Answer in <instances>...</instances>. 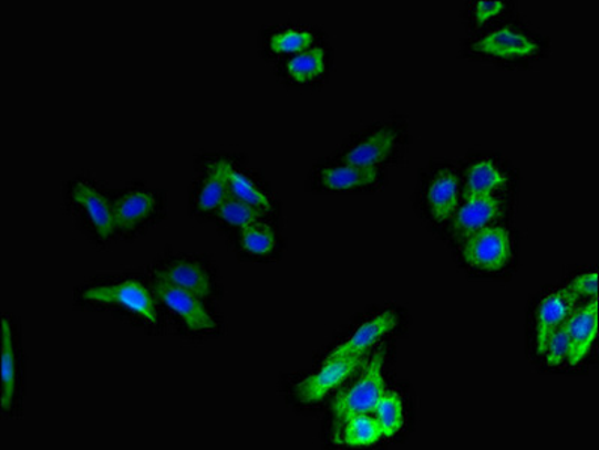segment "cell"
<instances>
[{
    "instance_id": "1",
    "label": "cell",
    "mask_w": 599,
    "mask_h": 450,
    "mask_svg": "<svg viewBox=\"0 0 599 450\" xmlns=\"http://www.w3.org/2000/svg\"><path fill=\"white\" fill-rule=\"evenodd\" d=\"M82 299L89 304L104 305L136 315L147 325H159L158 301L154 290L134 278L91 285L84 290Z\"/></svg>"
},
{
    "instance_id": "2",
    "label": "cell",
    "mask_w": 599,
    "mask_h": 450,
    "mask_svg": "<svg viewBox=\"0 0 599 450\" xmlns=\"http://www.w3.org/2000/svg\"><path fill=\"white\" fill-rule=\"evenodd\" d=\"M166 210L163 192L146 187L125 188L113 199L116 234L136 236L162 220Z\"/></svg>"
},
{
    "instance_id": "3",
    "label": "cell",
    "mask_w": 599,
    "mask_h": 450,
    "mask_svg": "<svg viewBox=\"0 0 599 450\" xmlns=\"http://www.w3.org/2000/svg\"><path fill=\"white\" fill-rule=\"evenodd\" d=\"M462 259L471 269L485 273L505 271L514 260V236L497 224L471 234L462 243Z\"/></svg>"
},
{
    "instance_id": "4",
    "label": "cell",
    "mask_w": 599,
    "mask_h": 450,
    "mask_svg": "<svg viewBox=\"0 0 599 450\" xmlns=\"http://www.w3.org/2000/svg\"><path fill=\"white\" fill-rule=\"evenodd\" d=\"M69 200L80 221L99 242L112 241L116 236L113 199L89 179H75L69 189Z\"/></svg>"
},
{
    "instance_id": "5",
    "label": "cell",
    "mask_w": 599,
    "mask_h": 450,
    "mask_svg": "<svg viewBox=\"0 0 599 450\" xmlns=\"http://www.w3.org/2000/svg\"><path fill=\"white\" fill-rule=\"evenodd\" d=\"M404 143V129L396 122L379 126L373 132L361 134L349 143L335 157V161L353 166L382 168L396 158Z\"/></svg>"
},
{
    "instance_id": "6",
    "label": "cell",
    "mask_w": 599,
    "mask_h": 450,
    "mask_svg": "<svg viewBox=\"0 0 599 450\" xmlns=\"http://www.w3.org/2000/svg\"><path fill=\"white\" fill-rule=\"evenodd\" d=\"M151 287L154 290L158 304L179 318L188 331L194 334H213L218 329L217 320L206 308L204 299L157 275H152Z\"/></svg>"
},
{
    "instance_id": "7",
    "label": "cell",
    "mask_w": 599,
    "mask_h": 450,
    "mask_svg": "<svg viewBox=\"0 0 599 450\" xmlns=\"http://www.w3.org/2000/svg\"><path fill=\"white\" fill-rule=\"evenodd\" d=\"M383 360L385 353L379 352L371 359L360 381L352 388L341 394L334 401L335 431L339 432L341 425L354 415L373 414L375 404L385 394V380H383Z\"/></svg>"
},
{
    "instance_id": "8",
    "label": "cell",
    "mask_w": 599,
    "mask_h": 450,
    "mask_svg": "<svg viewBox=\"0 0 599 450\" xmlns=\"http://www.w3.org/2000/svg\"><path fill=\"white\" fill-rule=\"evenodd\" d=\"M472 53L495 61H529L541 53V42L530 33L513 27L492 29L471 45Z\"/></svg>"
},
{
    "instance_id": "9",
    "label": "cell",
    "mask_w": 599,
    "mask_h": 450,
    "mask_svg": "<svg viewBox=\"0 0 599 450\" xmlns=\"http://www.w3.org/2000/svg\"><path fill=\"white\" fill-rule=\"evenodd\" d=\"M154 275L163 278L177 287L187 290L200 299L217 296L218 281L214 269L205 260L193 255H176L159 263Z\"/></svg>"
},
{
    "instance_id": "10",
    "label": "cell",
    "mask_w": 599,
    "mask_h": 450,
    "mask_svg": "<svg viewBox=\"0 0 599 450\" xmlns=\"http://www.w3.org/2000/svg\"><path fill=\"white\" fill-rule=\"evenodd\" d=\"M506 199L504 196L469 197L463 199L453 220L450 231L454 241L462 243L476 231L497 226L506 216Z\"/></svg>"
},
{
    "instance_id": "11",
    "label": "cell",
    "mask_w": 599,
    "mask_h": 450,
    "mask_svg": "<svg viewBox=\"0 0 599 450\" xmlns=\"http://www.w3.org/2000/svg\"><path fill=\"white\" fill-rule=\"evenodd\" d=\"M385 174L382 168L353 166L335 161L320 166L314 174V185L320 191L360 192L382 187Z\"/></svg>"
},
{
    "instance_id": "12",
    "label": "cell",
    "mask_w": 599,
    "mask_h": 450,
    "mask_svg": "<svg viewBox=\"0 0 599 450\" xmlns=\"http://www.w3.org/2000/svg\"><path fill=\"white\" fill-rule=\"evenodd\" d=\"M462 180L453 168L434 171L424 187L423 203L430 220L436 224L450 222L462 203Z\"/></svg>"
},
{
    "instance_id": "13",
    "label": "cell",
    "mask_w": 599,
    "mask_h": 450,
    "mask_svg": "<svg viewBox=\"0 0 599 450\" xmlns=\"http://www.w3.org/2000/svg\"><path fill=\"white\" fill-rule=\"evenodd\" d=\"M365 362V355L339 357V359L324 360L323 368L314 376L299 383L295 395L302 404L322 401L332 390L339 388L341 383L348 380Z\"/></svg>"
},
{
    "instance_id": "14",
    "label": "cell",
    "mask_w": 599,
    "mask_h": 450,
    "mask_svg": "<svg viewBox=\"0 0 599 450\" xmlns=\"http://www.w3.org/2000/svg\"><path fill=\"white\" fill-rule=\"evenodd\" d=\"M577 304H579V297L568 287L556 290L539 302L537 315H535L538 355H544L552 332L571 317L574 311L577 310Z\"/></svg>"
},
{
    "instance_id": "15",
    "label": "cell",
    "mask_w": 599,
    "mask_h": 450,
    "mask_svg": "<svg viewBox=\"0 0 599 450\" xmlns=\"http://www.w3.org/2000/svg\"><path fill=\"white\" fill-rule=\"evenodd\" d=\"M231 163L217 158L206 164L204 176L194 189L193 205L200 216H209L225 203L229 191V170Z\"/></svg>"
},
{
    "instance_id": "16",
    "label": "cell",
    "mask_w": 599,
    "mask_h": 450,
    "mask_svg": "<svg viewBox=\"0 0 599 450\" xmlns=\"http://www.w3.org/2000/svg\"><path fill=\"white\" fill-rule=\"evenodd\" d=\"M462 180L463 199L469 197L504 196L512 184L508 171L492 158H481L464 171Z\"/></svg>"
},
{
    "instance_id": "17",
    "label": "cell",
    "mask_w": 599,
    "mask_h": 450,
    "mask_svg": "<svg viewBox=\"0 0 599 450\" xmlns=\"http://www.w3.org/2000/svg\"><path fill=\"white\" fill-rule=\"evenodd\" d=\"M569 352L568 364L577 367L586 359L598 334V297L590 299L588 304L574 311L567 320Z\"/></svg>"
},
{
    "instance_id": "18",
    "label": "cell",
    "mask_w": 599,
    "mask_h": 450,
    "mask_svg": "<svg viewBox=\"0 0 599 450\" xmlns=\"http://www.w3.org/2000/svg\"><path fill=\"white\" fill-rule=\"evenodd\" d=\"M2 331V409L12 414L20 385V346L14 322L8 315H3Z\"/></svg>"
},
{
    "instance_id": "19",
    "label": "cell",
    "mask_w": 599,
    "mask_h": 450,
    "mask_svg": "<svg viewBox=\"0 0 599 450\" xmlns=\"http://www.w3.org/2000/svg\"><path fill=\"white\" fill-rule=\"evenodd\" d=\"M399 323V317L392 311L369 320L358 327L357 332L344 344L337 347L324 360L339 359V357L365 355L370 347L378 344Z\"/></svg>"
},
{
    "instance_id": "20",
    "label": "cell",
    "mask_w": 599,
    "mask_h": 450,
    "mask_svg": "<svg viewBox=\"0 0 599 450\" xmlns=\"http://www.w3.org/2000/svg\"><path fill=\"white\" fill-rule=\"evenodd\" d=\"M328 66L327 49L314 45L306 52L287 59L285 73L293 83L307 84L316 82L324 74Z\"/></svg>"
},
{
    "instance_id": "21",
    "label": "cell",
    "mask_w": 599,
    "mask_h": 450,
    "mask_svg": "<svg viewBox=\"0 0 599 450\" xmlns=\"http://www.w3.org/2000/svg\"><path fill=\"white\" fill-rule=\"evenodd\" d=\"M337 439L353 448H361L378 443L383 439V435L374 416L354 415L341 425Z\"/></svg>"
},
{
    "instance_id": "22",
    "label": "cell",
    "mask_w": 599,
    "mask_h": 450,
    "mask_svg": "<svg viewBox=\"0 0 599 450\" xmlns=\"http://www.w3.org/2000/svg\"><path fill=\"white\" fill-rule=\"evenodd\" d=\"M314 45L316 33L298 27L278 29L268 40V49L278 56H295Z\"/></svg>"
},
{
    "instance_id": "23",
    "label": "cell",
    "mask_w": 599,
    "mask_h": 450,
    "mask_svg": "<svg viewBox=\"0 0 599 450\" xmlns=\"http://www.w3.org/2000/svg\"><path fill=\"white\" fill-rule=\"evenodd\" d=\"M239 247L251 257L271 255L277 250V233L260 218L239 231Z\"/></svg>"
},
{
    "instance_id": "24",
    "label": "cell",
    "mask_w": 599,
    "mask_h": 450,
    "mask_svg": "<svg viewBox=\"0 0 599 450\" xmlns=\"http://www.w3.org/2000/svg\"><path fill=\"white\" fill-rule=\"evenodd\" d=\"M374 418L381 427L383 439H391L402 431L404 423L403 401L396 393H386L382 395L379 402L375 404Z\"/></svg>"
},
{
    "instance_id": "25",
    "label": "cell",
    "mask_w": 599,
    "mask_h": 450,
    "mask_svg": "<svg viewBox=\"0 0 599 450\" xmlns=\"http://www.w3.org/2000/svg\"><path fill=\"white\" fill-rule=\"evenodd\" d=\"M229 191L230 196L246 201L247 205L260 210L261 213L271 212L273 208L271 199L257 187L255 180L248 178L246 174L234 166H230L229 170Z\"/></svg>"
},
{
    "instance_id": "26",
    "label": "cell",
    "mask_w": 599,
    "mask_h": 450,
    "mask_svg": "<svg viewBox=\"0 0 599 450\" xmlns=\"http://www.w3.org/2000/svg\"><path fill=\"white\" fill-rule=\"evenodd\" d=\"M261 216L264 213L260 210L247 205L246 201L236 199L234 196L227 197L225 203L219 206V209L215 212V217L223 226L238 231L260 220Z\"/></svg>"
},
{
    "instance_id": "27",
    "label": "cell",
    "mask_w": 599,
    "mask_h": 450,
    "mask_svg": "<svg viewBox=\"0 0 599 450\" xmlns=\"http://www.w3.org/2000/svg\"><path fill=\"white\" fill-rule=\"evenodd\" d=\"M568 352L569 336L567 322H565L562 326L552 332L550 339H548L546 352H544L548 367H560L568 359Z\"/></svg>"
},
{
    "instance_id": "28",
    "label": "cell",
    "mask_w": 599,
    "mask_h": 450,
    "mask_svg": "<svg viewBox=\"0 0 599 450\" xmlns=\"http://www.w3.org/2000/svg\"><path fill=\"white\" fill-rule=\"evenodd\" d=\"M508 2H476L471 7V20L476 27H487L508 11Z\"/></svg>"
},
{
    "instance_id": "29",
    "label": "cell",
    "mask_w": 599,
    "mask_h": 450,
    "mask_svg": "<svg viewBox=\"0 0 599 450\" xmlns=\"http://www.w3.org/2000/svg\"><path fill=\"white\" fill-rule=\"evenodd\" d=\"M568 289L579 299L586 297L590 301V299L598 297V272L581 273V275L574 278Z\"/></svg>"
}]
</instances>
